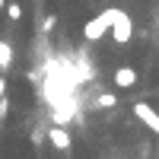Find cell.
<instances>
[{
    "instance_id": "cell-8",
    "label": "cell",
    "mask_w": 159,
    "mask_h": 159,
    "mask_svg": "<svg viewBox=\"0 0 159 159\" xmlns=\"http://www.w3.org/2000/svg\"><path fill=\"white\" fill-rule=\"evenodd\" d=\"M7 16H10V19H13V22H19V19H22V7H19V3H16V0H13V3H10V7H7Z\"/></svg>"
},
{
    "instance_id": "cell-9",
    "label": "cell",
    "mask_w": 159,
    "mask_h": 159,
    "mask_svg": "<svg viewBox=\"0 0 159 159\" xmlns=\"http://www.w3.org/2000/svg\"><path fill=\"white\" fill-rule=\"evenodd\" d=\"M51 29H54V16H45V22H42V32H45V35H48V32H51Z\"/></svg>"
},
{
    "instance_id": "cell-3",
    "label": "cell",
    "mask_w": 159,
    "mask_h": 159,
    "mask_svg": "<svg viewBox=\"0 0 159 159\" xmlns=\"http://www.w3.org/2000/svg\"><path fill=\"white\" fill-rule=\"evenodd\" d=\"M134 115L140 118V124H147L153 134L159 137V111L153 108L150 102H134Z\"/></svg>"
},
{
    "instance_id": "cell-5",
    "label": "cell",
    "mask_w": 159,
    "mask_h": 159,
    "mask_svg": "<svg viewBox=\"0 0 159 159\" xmlns=\"http://www.w3.org/2000/svg\"><path fill=\"white\" fill-rule=\"evenodd\" d=\"M115 86H118V89L137 86V70H134V67H118V70H115Z\"/></svg>"
},
{
    "instance_id": "cell-2",
    "label": "cell",
    "mask_w": 159,
    "mask_h": 159,
    "mask_svg": "<svg viewBox=\"0 0 159 159\" xmlns=\"http://www.w3.org/2000/svg\"><path fill=\"white\" fill-rule=\"evenodd\" d=\"M111 38L118 45H127L130 38H134V19L127 16L124 10H118L115 7V22H111Z\"/></svg>"
},
{
    "instance_id": "cell-10",
    "label": "cell",
    "mask_w": 159,
    "mask_h": 159,
    "mask_svg": "<svg viewBox=\"0 0 159 159\" xmlns=\"http://www.w3.org/2000/svg\"><path fill=\"white\" fill-rule=\"evenodd\" d=\"M42 140H45L42 130H32V143H35V147H42Z\"/></svg>"
},
{
    "instance_id": "cell-1",
    "label": "cell",
    "mask_w": 159,
    "mask_h": 159,
    "mask_svg": "<svg viewBox=\"0 0 159 159\" xmlns=\"http://www.w3.org/2000/svg\"><path fill=\"white\" fill-rule=\"evenodd\" d=\"M111 22H115V7L102 10L99 16H92V19L83 25V38H86V42H99V38L111 35Z\"/></svg>"
},
{
    "instance_id": "cell-6",
    "label": "cell",
    "mask_w": 159,
    "mask_h": 159,
    "mask_svg": "<svg viewBox=\"0 0 159 159\" xmlns=\"http://www.w3.org/2000/svg\"><path fill=\"white\" fill-rule=\"evenodd\" d=\"M10 67H13V48L10 42H0V70L10 73Z\"/></svg>"
},
{
    "instance_id": "cell-7",
    "label": "cell",
    "mask_w": 159,
    "mask_h": 159,
    "mask_svg": "<svg viewBox=\"0 0 159 159\" xmlns=\"http://www.w3.org/2000/svg\"><path fill=\"white\" fill-rule=\"evenodd\" d=\"M115 105H118V96H111V92H102L96 99V108H115Z\"/></svg>"
},
{
    "instance_id": "cell-4",
    "label": "cell",
    "mask_w": 159,
    "mask_h": 159,
    "mask_svg": "<svg viewBox=\"0 0 159 159\" xmlns=\"http://www.w3.org/2000/svg\"><path fill=\"white\" fill-rule=\"evenodd\" d=\"M48 140H51V147H54L57 153H67L70 150V130L67 127H48Z\"/></svg>"
}]
</instances>
